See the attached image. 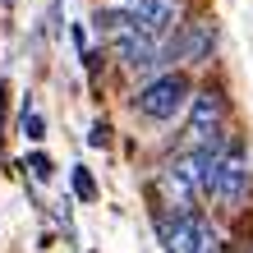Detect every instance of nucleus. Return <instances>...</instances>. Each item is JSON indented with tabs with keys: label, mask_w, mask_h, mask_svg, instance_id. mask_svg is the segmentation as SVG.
Instances as JSON below:
<instances>
[{
	"label": "nucleus",
	"mask_w": 253,
	"mask_h": 253,
	"mask_svg": "<svg viewBox=\"0 0 253 253\" xmlns=\"http://www.w3.org/2000/svg\"><path fill=\"white\" fill-rule=\"evenodd\" d=\"M193 79L184 69H161L152 74V79H143L138 83V92H133V115H138L143 125H170L175 115H184L189 111V101H193Z\"/></svg>",
	"instance_id": "obj_1"
},
{
	"label": "nucleus",
	"mask_w": 253,
	"mask_h": 253,
	"mask_svg": "<svg viewBox=\"0 0 253 253\" xmlns=\"http://www.w3.org/2000/svg\"><path fill=\"white\" fill-rule=\"evenodd\" d=\"M203 198L226 207V212H244V203L253 198V166H249V152L244 143H226L207 170V184H203Z\"/></svg>",
	"instance_id": "obj_2"
},
{
	"label": "nucleus",
	"mask_w": 253,
	"mask_h": 253,
	"mask_svg": "<svg viewBox=\"0 0 253 253\" xmlns=\"http://www.w3.org/2000/svg\"><path fill=\"white\" fill-rule=\"evenodd\" d=\"M152 230H157V240L166 244V253H226L221 230L207 221V212H198V207H180V212L161 207V212L152 216Z\"/></svg>",
	"instance_id": "obj_3"
},
{
	"label": "nucleus",
	"mask_w": 253,
	"mask_h": 253,
	"mask_svg": "<svg viewBox=\"0 0 253 253\" xmlns=\"http://www.w3.org/2000/svg\"><path fill=\"white\" fill-rule=\"evenodd\" d=\"M230 143V111H226V97L216 87H198L189 101V120H184V138L180 147L189 152H216V147Z\"/></svg>",
	"instance_id": "obj_4"
},
{
	"label": "nucleus",
	"mask_w": 253,
	"mask_h": 253,
	"mask_svg": "<svg viewBox=\"0 0 253 253\" xmlns=\"http://www.w3.org/2000/svg\"><path fill=\"white\" fill-rule=\"evenodd\" d=\"M129 19L147 33V42H166L184 23V0H138L129 5Z\"/></svg>",
	"instance_id": "obj_5"
},
{
	"label": "nucleus",
	"mask_w": 253,
	"mask_h": 253,
	"mask_svg": "<svg viewBox=\"0 0 253 253\" xmlns=\"http://www.w3.org/2000/svg\"><path fill=\"white\" fill-rule=\"evenodd\" d=\"M175 51L180 65H207L216 51V19H184L175 28Z\"/></svg>",
	"instance_id": "obj_6"
},
{
	"label": "nucleus",
	"mask_w": 253,
	"mask_h": 253,
	"mask_svg": "<svg viewBox=\"0 0 253 253\" xmlns=\"http://www.w3.org/2000/svg\"><path fill=\"white\" fill-rule=\"evenodd\" d=\"M69 184H74V198H83V203H97L101 198V189H97V180H92L87 166H74L69 170Z\"/></svg>",
	"instance_id": "obj_7"
},
{
	"label": "nucleus",
	"mask_w": 253,
	"mask_h": 253,
	"mask_svg": "<svg viewBox=\"0 0 253 253\" xmlns=\"http://www.w3.org/2000/svg\"><path fill=\"white\" fill-rule=\"evenodd\" d=\"M23 138H33V143L46 138V120H42L33 106H23Z\"/></svg>",
	"instance_id": "obj_8"
},
{
	"label": "nucleus",
	"mask_w": 253,
	"mask_h": 253,
	"mask_svg": "<svg viewBox=\"0 0 253 253\" xmlns=\"http://www.w3.org/2000/svg\"><path fill=\"white\" fill-rule=\"evenodd\" d=\"M23 161H28V170H33V180H42V184H51V175H55V166H51V157H42V152H28Z\"/></svg>",
	"instance_id": "obj_9"
},
{
	"label": "nucleus",
	"mask_w": 253,
	"mask_h": 253,
	"mask_svg": "<svg viewBox=\"0 0 253 253\" xmlns=\"http://www.w3.org/2000/svg\"><path fill=\"white\" fill-rule=\"evenodd\" d=\"M129 5H138V0H120V9H129Z\"/></svg>",
	"instance_id": "obj_10"
}]
</instances>
